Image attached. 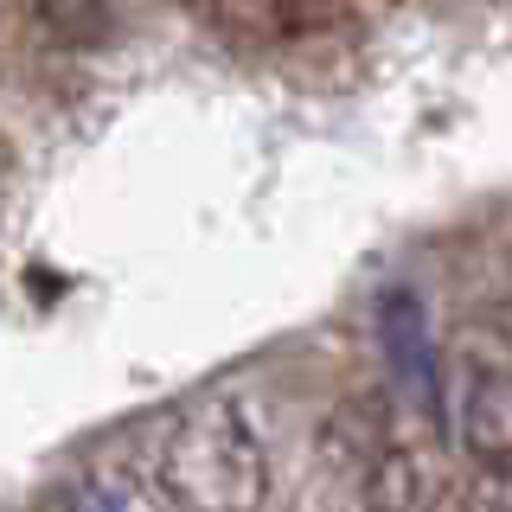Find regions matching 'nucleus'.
I'll return each instance as SVG.
<instances>
[{"instance_id":"1","label":"nucleus","mask_w":512,"mask_h":512,"mask_svg":"<svg viewBox=\"0 0 512 512\" xmlns=\"http://www.w3.org/2000/svg\"><path fill=\"white\" fill-rule=\"evenodd\" d=\"M154 480L173 512H263L269 448L237 397H199L173 416L154 455Z\"/></svg>"},{"instance_id":"2","label":"nucleus","mask_w":512,"mask_h":512,"mask_svg":"<svg viewBox=\"0 0 512 512\" xmlns=\"http://www.w3.org/2000/svg\"><path fill=\"white\" fill-rule=\"evenodd\" d=\"M455 448L474 474H512V365H468L455 397Z\"/></svg>"},{"instance_id":"3","label":"nucleus","mask_w":512,"mask_h":512,"mask_svg":"<svg viewBox=\"0 0 512 512\" xmlns=\"http://www.w3.org/2000/svg\"><path fill=\"white\" fill-rule=\"evenodd\" d=\"M359 506H365V512H436V506H442L436 455H429L423 442H410V436L378 442L372 461H365Z\"/></svg>"},{"instance_id":"4","label":"nucleus","mask_w":512,"mask_h":512,"mask_svg":"<svg viewBox=\"0 0 512 512\" xmlns=\"http://www.w3.org/2000/svg\"><path fill=\"white\" fill-rule=\"evenodd\" d=\"M26 20L58 45H90L103 32V0H20Z\"/></svg>"},{"instance_id":"5","label":"nucleus","mask_w":512,"mask_h":512,"mask_svg":"<svg viewBox=\"0 0 512 512\" xmlns=\"http://www.w3.org/2000/svg\"><path fill=\"white\" fill-rule=\"evenodd\" d=\"M288 26H333L340 20V0H276Z\"/></svg>"}]
</instances>
